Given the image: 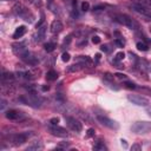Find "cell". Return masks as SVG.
Masks as SVG:
<instances>
[{
	"mask_svg": "<svg viewBox=\"0 0 151 151\" xmlns=\"http://www.w3.org/2000/svg\"><path fill=\"white\" fill-rule=\"evenodd\" d=\"M44 147V145H43V143L41 142H39V140H34V142H32V144L30 145V146H27V151H31V150H41Z\"/></svg>",
	"mask_w": 151,
	"mask_h": 151,
	"instance_id": "ffe728a7",
	"label": "cell"
},
{
	"mask_svg": "<svg viewBox=\"0 0 151 151\" xmlns=\"http://www.w3.org/2000/svg\"><path fill=\"white\" fill-rule=\"evenodd\" d=\"M63 28H64V26H63V23H61L60 20H58V19H56V20H53V21L51 23V26H50V30H51V32H52L53 34H57V33H60V32L63 31Z\"/></svg>",
	"mask_w": 151,
	"mask_h": 151,
	"instance_id": "5bb4252c",
	"label": "cell"
},
{
	"mask_svg": "<svg viewBox=\"0 0 151 151\" xmlns=\"http://www.w3.org/2000/svg\"><path fill=\"white\" fill-rule=\"evenodd\" d=\"M6 106V100L5 99H3L1 100V110H4V108Z\"/></svg>",
	"mask_w": 151,
	"mask_h": 151,
	"instance_id": "74e56055",
	"label": "cell"
},
{
	"mask_svg": "<svg viewBox=\"0 0 151 151\" xmlns=\"http://www.w3.org/2000/svg\"><path fill=\"white\" fill-rule=\"evenodd\" d=\"M120 142H122V145H123V146H124V147H126V146H127V144H126V142H125V140H124V139H122V140H120Z\"/></svg>",
	"mask_w": 151,
	"mask_h": 151,
	"instance_id": "ab89813d",
	"label": "cell"
},
{
	"mask_svg": "<svg viewBox=\"0 0 151 151\" xmlns=\"http://www.w3.org/2000/svg\"><path fill=\"white\" fill-rule=\"evenodd\" d=\"M39 74H40V70L39 68H31V70L18 72V77L25 78L27 80H33V79H37L39 77Z\"/></svg>",
	"mask_w": 151,
	"mask_h": 151,
	"instance_id": "5b68a950",
	"label": "cell"
},
{
	"mask_svg": "<svg viewBox=\"0 0 151 151\" xmlns=\"http://www.w3.org/2000/svg\"><path fill=\"white\" fill-rule=\"evenodd\" d=\"M82 64H74V65H71L68 68H67V71L68 72H77V71H79V70H82Z\"/></svg>",
	"mask_w": 151,
	"mask_h": 151,
	"instance_id": "603a6c76",
	"label": "cell"
},
{
	"mask_svg": "<svg viewBox=\"0 0 151 151\" xmlns=\"http://www.w3.org/2000/svg\"><path fill=\"white\" fill-rule=\"evenodd\" d=\"M100 50H102L103 52H109V48H108V46H106V45H103V46L100 47Z\"/></svg>",
	"mask_w": 151,
	"mask_h": 151,
	"instance_id": "8d00e7d4",
	"label": "cell"
},
{
	"mask_svg": "<svg viewBox=\"0 0 151 151\" xmlns=\"http://www.w3.org/2000/svg\"><path fill=\"white\" fill-rule=\"evenodd\" d=\"M51 135L56 136V137H60V138H68L70 137V133L66 131V129L64 127H60L58 125H51L48 127Z\"/></svg>",
	"mask_w": 151,
	"mask_h": 151,
	"instance_id": "9c48e42d",
	"label": "cell"
},
{
	"mask_svg": "<svg viewBox=\"0 0 151 151\" xmlns=\"http://www.w3.org/2000/svg\"><path fill=\"white\" fill-rule=\"evenodd\" d=\"M92 43H93V44H99V43H100V38H99L98 36L92 37Z\"/></svg>",
	"mask_w": 151,
	"mask_h": 151,
	"instance_id": "e575fe53",
	"label": "cell"
},
{
	"mask_svg": "<svg viewBox=\"0 0 151 151\" xmlns=\"http://www.w3.org/2000/svg\"><path fill=\"white\" fill-rule=\"evenodd\" d=\"M90 10V4L88 1H83L82 3V11L83 12H88Z\"/></svg>",
	"mask_w": 151,
	"mask_h": 151,
	"instance_id": "83f0119b",
	"label": "cell"
},
{
	"mask_svg": "<svg viewBox=\"0 0 151 151\" xmlns=\"http://www.w3.org/2000/svg\"><path fill=\"white\" fill-rule=\"evenodd\" d=\"M14 80V76L13 73H10V72H3L1 74V84L3 85H10V83H12Z\"/></svg>",
	"mask_w": 151,
	"mask_h": 151,
	"instance_id": "2e32d148",
	"label": "cell"
},
{
	"mask_svg": "<svg viewBox=\"0 0 151 151\" xmlns=\"http://www.w3.org/2000/svg\"><path fill=\"white\" fill-rule=\"evenodd\" d=\"M77 61L79 63V64H82L83 66H92V64H93V61H92V59L90 58V57H88V56H79L78 58H77Z\"/></svg>",
	"mask_w": 151,
	"mask_h": 151,
	"instance_id": "ac0fdd59",
	"label": "cell"
},
{
	"mask_svg": "<svg viewBox=\"0 0 151 151\" xmlns=\"http://www.w3.org/2000/svg\"><path fill=\"white\" fill-rule=\"evenodd\" d=\"M13 12L18 16V17H20L21 19H24V20H26V21H32L33 20V16H32V13L23 5V4H20V3H17L14 6H13Z\"/></svg>",
	"mask_w": 151,
	"mask_h": 151,
	"instance_id": "3957f363",
	"label": "cell"
},
{
	"mask_svg": "<svg viewBox=\"0 0 151 151\" xmlns=\"http://www.w3.org/2000/svg\"><path fill=\"white\" fill-rule=\"evenodd\" d=\"M131 150H132V151H140V150H142V145L138 144V143H136V144H133V145L131 146Z\"/></svg>",
	"mask_w": 151,
	"mask_h": 151,
	"instance_id": "1f68e13d",
	"label": "cell"
},
{
	"mask_svg": "<svg viewBox=\"0 0 151 151\" xmlns=\"http://www.w3.org/2000/svg\"><path fill=\"white\" fill-rule=\"evenodd\" d=\"M23 61H25L26 64H28V65H37L38 64V59H37V57L32 53V52H27L26 54H24L21 58H20Z\"/></svg>",
	"mask_w": 151,
	"mask_h": 151,
	"instance_id": "4fadbf2b",
	"label": "cell"
},
{
	"mask_svg": "<svg viewBox=\"0 0 151 151\" xmlns=\"http://www.w3.org/2000/svg\"><path fill=\"white\" fill-rule=\"evenodd\" d=\"M116 44H117L118 46L123 47V46L125 45V40H124L123 38H117V39H116Z\"/></svg>",
	"mask_w": 151,
	"mask_h": 151,
	"instance_id": "4dcf8cb0",
	"label": "cell"
},
{
	"mask_svg": "<svg viewBox=\"0 0 151 151\" xmlns=\"http://www.w3.org/2000/svg\"><path fill=\"white\" fill-rule=\"evenodd\" d=\"M5 116H6V118L7 119H10V120H18V119H20L21 117H23V113L21 112H19V111H17V110H9L6 113H5Z\"/></svg>",
	"mask_w": 151,
	"mask_h": 151,
	"instance_id": "9a60e30c",
	"label": "cell"
},
{
	"mask_svg": "<svg viewBox=\"0 0 151 151\" xmlns=\"http://www.w3.org/2000/svg\"><path fill=\"white\" fill-rule=\"evenodd\" d=\"M127 99L138 106H147L149 105V99H146L145 97H142L139 95H127Z\"/></svg>",
	"mask_w": 151,
	"mask_h": 151,
	"instance_id": "30bf717a",
	"label": "cell"
},
{
	"mask_svg": "<svg viewBox=\"0 0 151 151\" xmlns=\"http://www.w3.org/2000/svg\"><path fill=\"white\" fill-rule=\"evenodd\" d=\"M12 51L19 58H21L24 54H26L28 52V50H27V47L25 46L24 43H16V44H13L12 45Z\"/></svg>",
	"mask_w": 151,
	"mask_h": 151,
	"instance_id": "8fae6325",
	"label": "cell"
},
{
	"mask_svg": "<svg viewBox=\"0 0 151 151\" xmlns=\"http://www.w3.org/2000/svg\"><path fill=\"white\" fill-rule=\"evenodd\" d=\"M45 34H46V26H40V27H38V31H37V33H36L34 40H36L37 43L43 41L44 38H45Z\"/></svg>",
	"mask_w": 151,
	"mask_h": 151,
	"instance_id": "e0dca14e",
	"label": "cell"
},
{
	"mask_svg": "<svg viewBox=\"0 0 151 151\" xmlns=\"http://www.w3.org/2000/svg\"><path fill=\"white\" fill-rule=\"evenodd\" d=\"M65 120L67 123V126L72 130V131H76V132H80L83 130V124L76 119L74 117H70V116H65Z\"/></svg>",
	"mask_w": 151,
	"mask_h": 151,
	"instance_id": "8992f818",
	"label": "cell"
},
{
	"mask_svg": "<svg viewBox=\"0 0 151 151\" xmlns=\"http://www.w3.org/2000/svg\"><path fill=\"white\" fill-rule=\"evenodd\" d=\"M146 112H147V115L151 117V106H146Z\"/></svg>",
	"mask_w": 151,
	"mask_h": 151,
	"instance_id": "f35d334b",
	"label": "cell"
},
{
	"mask_svg": "<svg viewBox=\"0 0 151 151\" xmlns=\"http://www.w3.org/2000/svg\"><path fill=\"white\" fill-rule=\"evenodd\" d=\"M131 9L135 12L139 13L140 16H144V17L151 19V9L150 7H146V6H144V5H142V4L138 3V4H132L131 5Z\"/></svg>",
	"mask_w": 151,
	"mask_h": 151,
	"instance_id": "ba28073f",
	"label": "cell"
},
{
	"mask_svg": "<svg viewBox=\"0 0 151 151\" xmlns=\"http://www.w3.org/2000/svg\"><path fill=\"white\" fill-rule=\"evenodd\" d=\"M50 89V86H43V91H47Z\"/></svg>",
	"mask_w": 151,
	"mask_h": 151,
	"instance_id": "60d3db41",
	"label": "cell"
},
{
	"mask_svg": "<svg viewBox=\"0 0 151 151\" xmlns=\"http://www.w3.org/2000/svg\"><path fill=\"white\" fill-rule=\"evenodd\" d=\"M137 90L142 91V92H145V93H149V96H151V89H146V88H138L137 86Z\"/></svg>",
	"mask_w": 151,
	"mask_h": 151,
	"instance_id": "d6a6232c",
	"label": "cell"
},
{
	"mask_svg": "<svg viewBox=\"0 0 151 151\" xmlns=\"http://www.w3.org/2000/svg\"><path fill=\"white\" fill-rule=\"evenodd\" d=\"M115 19H116L117 23H119V24L129 27L130 30H135V31H138L139 30V24L135 19H132L131 17H129L127 14H118V16L115 17Z\"/></svg>",
	"mask_w": 151,
	"mask_h": 151,
	"instance_id": "7a4b0ae2",
	"label": "cell"
},
{
	"mask_svg": "<svg viewBox=\"0 0 151 151\" xmlns=\"http://www.w3.org/2000/svg\"><path fill=\"white\" fill-rule=\"evenodd\" d=\"M137 48L139 50V51H147L149 50V45L147 44H145V43H137Z\"/></svg>",
	"mask_w": 151,
	"mask_h": 151,
	"instance_id": "d4e9b609",
	"label": "cell"
},
{
	"mask_svg": "<svg viewBox=\"0 0 151 151\" xmlns=\"http://www.w3.org/2000/svg\"><path fill=\"white\" fill-rule=\"evenodd\" d=\"M96 59L99 60V59H100V54H96Z\"/></svg>",
	"mask_w": 151,
	"mask_h": 151,
	"instance_id": "b9f144b4",
	"label": "cell"
},
{
	"mask_svg": "<svg viewBox=\"0 0 151 151\" xmlns=\"http://www.w3.org/2000/svg\"><path fill=\"white\" fill-rule=\"evenodd\" d=\"M58 78V73L56 72V71H53V70H51V71H48L47 73H46V79L48 80V82H53V80H56Z\"/></svg>",
	"mask_w": 151,
	"mask_h": 151,
	"instance_id": "44dd1931",
	"label": "cell"
},
{
	"mask_svg": "<svg viewBox=\"0 0 151 151\" xmlns=\"http://www.w3.org/2000/svg\"><path fill=\"white\" fill-rule=\"evenodd\" d=\"M70 59H71L70 54H68L67 52H64V53H63V56H61V60H63V61H65V63H67Z\"/></svg>",
	"mask_w": 151,
	"mask_h": 151,
	"instance_id": "f1b7e54d",
	"label": "cell"
},
{
	"mask_svg": "<svg viewBox=\"0 0 151 151\" xmlns=\"http://www.w3.org/2000/svg\"><path fill=\"white\" fill-rule=\"evenodd\" d=\"M54 48H56V44H53V43H46L44 45V50L46 52H52V51H54Z\"/></svg>",
	"mask_w": 151,
	"mask_h": 151,
	"instance_id": "cb8c5ba5",
	"label": "cell"
},
{
	"mask_svg": "<svg viewBox=\"0 0 151 151\" xmlns=\"http://www.w3.org/2000/svg\"><path fill=\"white\" fill-rule=\"evenodd\" d=\"M115 77L118 78V79H120V80H126V79H127V77H126L125 74H123V73H116Z\"/></svg>",
	"mask_w": 151,
	"mask_h": 151,
	"instance_id": "f546056e",
	"label": "cell"
},
{
	"mask_svg": "<svg viewBox=\"0 0 151 151\" xmlns=\"http://www.w3.org/2000/svg\"><path fill=\"white\" fill-rule=\"evenodd\" d=\"M88 136L89 137H93L95 136V130L93 129H89L88 130Z\"/></svg>",
	"mask_w": 151,
	"mask_h": 151,
	"instance_id": "d590c367",
	"label": "cell"
},
{
	"mask_svg": "<svg viewBox=\"0 0 151 151\" xmlns=\"http://www.w3.org/2000/svg\"><path fill=\"white\" fill-rule=\"evenodd\" d=\"M124 86H125L126 89H130V90H136V89H137L136 84H135V83H131V82H125V83H124Z\"/></svg>",
	"mask_w": 151,
	"mask_h": 151,
	"instance_id": "484cf974",
	"label": "cell"
},
{
	"mask_svg": "<svg viewBox=\"0 0 151 151\" xmlns=\"http://www.w3.org/2000/svg\"><path fill=\"white\" fill-rule=\"evenodd\" d=\"M4 1H6V0H4Z\"/></svg>",
	"mask_w": 151,
	"mask_h": 151,
	"instance_id": "7bdbcfd3",
	"label": "cell"
},
{
	"mask_svg": "<svg viewBox=\"0 0 151 151\" xmlns=\"http://www.w3.org/2000/svg\"><path fill=\"white\" fill-rule=\"evenodd\" d=\"M58 123H59V118L58 117H54V118L50 119V124L51 125H58Z\"/></svg>",
	"mask_w": 151,
	"mask_h": 151,
	"instance_id": "836d02e7",
	"label": "cell"
},
{
	"mask_svg": "<svg viewBox=\"0 0 151 151\" xmlns=\"http://www.w3.org/2000/svg\"><path fill=\"white\" fill-rule=\"evenodd\" d=\"M97 120H98L102 125H104V126H106V127H109V129H112V130H117V129L119 127V125H118L115 120L110 119V118L106 117V116L97 115Z\"/></svg>",
	"mask_w": 151,
	"mask_h": 151,
	"instance_id": "52a82bcc",
	"label": "cell"
},
{
	"mask_svg": "<svg viewBox=\"0 0 151 151\" xmlns=\"http://www.w3.org/2000/svg\"><path fill=\"white\" fill-rule=\"evenodd\" d=\"M125 58V53L124 52H118L117 54H116V57H115V61H120V60H123Z\"/></svg>",
	"mask_w": 151,
	"mask_h": 151,
	"instance_id": "4316f807",
	"label": "cell"
},
{
	"mask_svg": "<svg viewBox=\"0 0 151 151\" xmlns=\"http://www.w3.org/2000/svg\"><path fill=\"white\" fill-rule=\"evenodd\" d=\"M131 130H132V132H135L137 135H145L151 131V123L146 122V120L136 122L131 125Z\"/></svg>",
	"mask_w": 151,
	"mask_h": 151,
	"instance_id": "277c9868",
	"label": "cell"
},
{
	"mask_svg": "<svg viewBox=\"0 0 151 151\" xmlns=\"http://www.w3.org/2000/svg\"><path fill=\"white\" fill-rule=\"evenodd\" d=\"M93 150H99V151H106L108 147L106 145L103 143V142H97L95 145H93Z\"/></svg>",
	"mask_w": 151,
	"mask_h": 151,
	"instance_id": "7402d4cb",
	"label": "cell"
},
{
	"mask_svg": "<svg viewBox=\"0 0 151 151\" xmlns=\"http://www.w3.org/2000/svg\"><path fill=\"white\" fill-rule=\"evenodd\" d=\"M26 31H27V28H26V26H24V25H21V26H19V27H17V28H16V31H14V33H13V38H14V39H19V38H21V37L26 33Z\"/></svg>",
	"mask_w": 151,
	"mask_h": 151,
	"instance_id": "d6986e66",
	"label": "cell"
},
{
	"mask_svg": "<svg viewBox=\"0 0 151 151\" xmlns=\"http://www.w3.org/2000/svg\"><path fill=\"white\" fill-rule=\"evenodd\" d=\"M19 100L28 106H32L34 109L37 108H41V104H43V99L37 96L36 93H27V95H24L19 98Z\"/></svg>",
	"mask_w": 151,
	"mask_h": 151,
	"instance_id": "6da1fadb",
	"label": "cell"
},
{
	"mask_svg": "<svg viewBox=\"0 0 151 151\" xmlns=\"http://www.w3.org/2000/svg\"><path fill=\"white\" fill-rule=\"evenodd\" d=\"M27 138H28V133H17V135H12L10 137V140L14 145H23L24 143L27 142Z\"/></svg>",
	"mask_w": 151,
	"mask_h": 151,
	"instance_id": "7c38bea8",
	"label": "cell"
}]
</instances>
